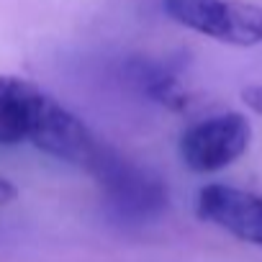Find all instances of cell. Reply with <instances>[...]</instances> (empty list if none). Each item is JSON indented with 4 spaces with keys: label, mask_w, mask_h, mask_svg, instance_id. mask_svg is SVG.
Returning a JSON list of instances; mask_svg holds the SVG:
<instances>
[{
    "label": "cell",
    "mask_w": 262,
    "mask_h": 262,
    "mask_svg": "<svg viewBox=\"0 0 262 262\" xmlns=\"http://www.w3.org/2000/svg\"><path fill=\"white\" fill-rule=\"evenodd\" d=\"M85 170L98 180L105 195V203L123 221L142 224L167 211L170 190L165 180L149 167H142L121 157L116 149H111L103 142Z\"/></svg>",
    "instance_id": "cell-1"
},
{
    "label": "cell",
    "mask_w": 262,
    "mask_h": 262,
    "mask_svg": "<svg viewBox=\"0 0 262 262\" xmlns=\"http://www.w3.org/2000/svg\"><path fill=\"white\" fill-rule=\"evenodd\" d=\"M29 142L44 155L77 167H88L100 147L77 116L44 95L36 85L29 88Z\"/></svg>",
    "instance_id": "cell-2"
},
{
    "label": "cell",
    "mask_w": 262,
    "mask_h": 262,
    "mask_svg": "<svg viewBox=\"0 0 262 262\" xmlns=\"http://www.w3.org/2000/svg\"><path fill=\"white\" fill-rule=\"evenodd\" d=\"M252 139V126L242 113L211 116L180 137V157L193 172H219L236 162Z\"/></svg>",
    "instance_id": "cell-3"
},
{
    "label": "cell",
    "mask_w": 262,
    "mask_h": 262,
    "mask_svg": "<svg viewBox=\"0 0 262 262\" xmlns=\"http://www.w3.org/2000/svg\"><path fill=\"white\" fill-rule=\"evenodd\" d=\"M198 216L242 242L262 247V195L231 185H206L198 193Z\"/></svg>",
    "instance_id": "cell-4"
},
{
    "label": "cell",
    "mask_w": 262,
    "mask_h": 262,
    "mask_svg": "<svg viewBox=\"0 0 262 262\" xmlns=\"http://www.w3.org/2000/svg\"><path fill=\"white\" fill-rule=\"evenodd\" d=\"M162 6L175 24L216 41L231 44L236 0H165Z\"/></svg>",
    "instance_id": "cell-5"
},
{
    "label": "cell",
    "mask_w": 262,
    "mask_h": 262,
    "mask_svg": "<svg viewBox=\"0 0 262 262\" xmlns=\"http://www.w3.org/2000/svg\"><path fill=\"white\" fill-rule=\"evenodd\" d=\"M29 80L0 75V144L16 147L29 139Z\"/></svg>",
    "instance_id": "cell-6"
},
{
    "label": "cell",
    "mask_w": 262,
    "mask_h": 262,
    "mask_svg": "<svg viewBox=\"0 0 262 262\" xmlns=\"http://www.w3.org/2000/svg\"><path fill=\"white\" fill-rule=\"evenodd\" d=\"M242 103L254 111L257 116H262V85H247L242 88Z\"/></svg>",
    "instance_id": "cell-7"
}]
</instances>
